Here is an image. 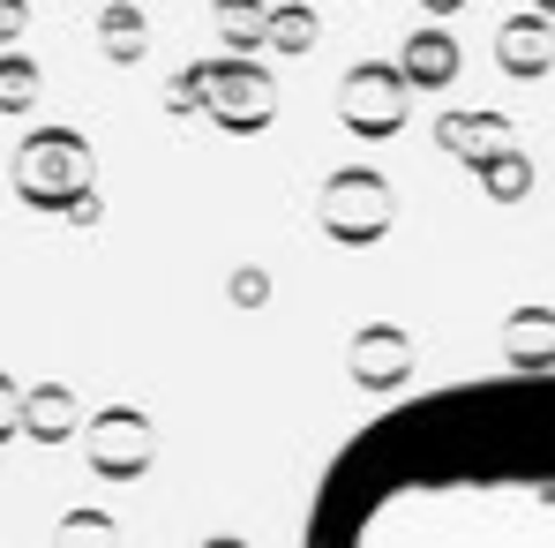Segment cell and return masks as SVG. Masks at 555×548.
I'll return each mask as SVG.
<instances>
[{
	"label": "cell",
	"mask_w": 555,
	"mask_h": 548,
	"mask_svg": "<svg viewBox=\"0 0 555 548\" xmlns=\"http://www.w3.org/2000/svg\"><path fill=\"white\" fill-rule=\"evenodd\" d=\"M300 548H555V368L361 421L315 473Z\"/></svg>",
	"instance_id": "6da1fadb"
}]
</instances>
